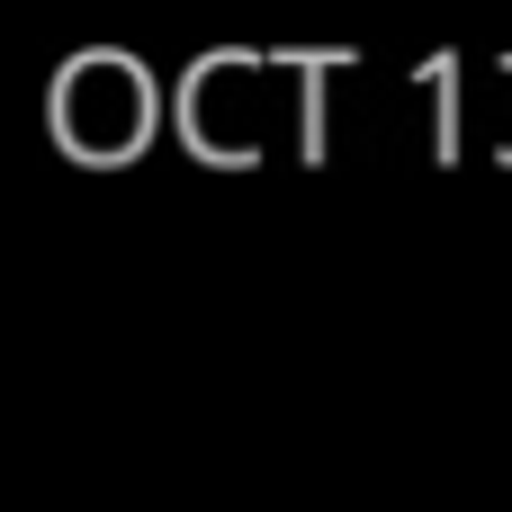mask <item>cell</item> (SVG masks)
<instances>
[]
</instances>
